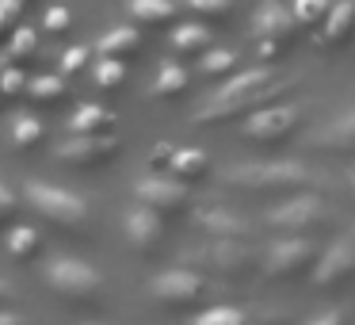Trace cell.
I'll list each match as a JSON object with an SVG mask.
<instances>
[{"instance_id":"obj_41","label":"cell","mask_w":355,"mask_h":325,"mask_svg":"<svg viewBox=\"0 0 355 325\" xmlns=\"http://www.w3.org/2000/svg\"><path fill=\"white\" fill-rule=\"evenodd\" d=\"M352 4H355V0H352Z\"/></svg>"},{"instance_id":"obj_8","label":"cell","mask_w":355,"mask_h":325,"mask_svg":"<svg viewBox=\"0 0 355 325\" xmlns=\"http://www.w3.org/2000/svg\"><path fill=\"white\" fill-rule=\"evenodd\" d=\"M355 272V233H347V238L332 241L329 249H324L321 264H317L313 279L317 283H336V279L352 276Z\"/></svg>"},{"instance_id":"obj_23","label":"cell","mask_w":355,"mask_h":325,"mask_svg":"<svg viewBox=\"0 0 355 325\" xmlns=\"http://www.w3.org/2000/svg\"><path fill=\"white\" fill-rule=\"evenodd\" d=\"M8 249L16 256H31L35 249H39V233H35L31 226H16V230L8 233Z\"/></svg>"},{"instance_id":"obj_10","label":"cell","mask_w":355,"mask_h":325,"mask_svg":"<svg viewBox=\"0 0 355 325\" xmlns=\"http://www.w3.org/2000/svg\"><path fill=\"white\" fill-rule=\"evenodd\" d=\"M115 149H119V142H115V138L73 134L69 142H62V146H58V157H62V161H80V165H88V161H103V157H111Z\"/></svg>"},{"instance_id":"obj_27","label":"cell","mask_w":355,"mask_h":325,"mask_svg":"<svg viewBox=\"0 0 355 325\" xmlns=\"http://www.w3.org/2000/svg\"><path fill=\"white\" fill-rule=\"evenodd\" d=\"M324 8H329V0H294V19L313 24V19H324Z\"/></svg>"},{"instance_id":"obj_34","label":"cell","mask_w":355,"mask_h":325,"mask_svg":"<svg viewBox=\"0 0 355 325\" xmlns=\"http://www.w3.org/2000/svg\"><path fill=\"white\" fill-rule=\"evenodd\" d=\"M12 47H16V54H31V47H35V35H31V31H19L16 39H12Z\"/></svg>"},{"instance_id":"obj_6","label":"cell","mask_w":355,"mask_h":325,"mask_svg":"<svg viewBox=\"0 0 355 325\" xmlns=\"http://www.w3.org/2000/svg\"><path fill=\"white\" fill-rule=\"evenodd\" d=\"M294 123H298V108H291V103H275V108L252 111L248 123H245V134L248 138H260V142H271V138H283Z\"/></svg>"},{"instance_id":"obj_29","label":"cell","mask_w":355,"mask_h":325,"mask_svg":"<svg viewBox=\"0 0 355 325\" xmlns=\"http://www.w3.org/2000/svg\"><path fill=\"white\" fill-rule=\"evenodd\" d=\"M96 81H100L103 88H115L119 81H123V65L111 62V58H107V62H100V69H96Z\"/></svg>"},{"instance_id":"obj_38","label":"cell","mask_w":355,"mask_h":325,"mask_svg":"<svg viewBox=\"0 0 355 325\" xmlns=\"http://www.w3.org/2000/svg\"><path fill=\"white\" fill-rule=\"evenodd\" d=\"M309 325H340V317L336 314H324V317H317V322H309Z\"/></svg>"},{"instance_id":"obj_22","label":"cell","mask_w":355,"mask_h":325,"mask_svg":"<svg viewBox=\"0 0 355 325\" xmlns=\"http://www.w3.org/2000/svg\"><path fill=\"white\" fill-rule=\"evenodd\" d=\"M195 325H245V314L233 306H210L195 317Z\"/></svg>"},{"instance_id":"obj_32","label":"cell","mask_w":355,"mask_h":325,"mask_svg":"<svg viewBox=\"0 0 355 325\" xmlns=\"http://www.w3.org/2000/svg\"><path fill=\"white\" fill-rule=\"evenodd\" d=\"M42 24H46L50 31H62V27H69V12H65V8H50L46 16H42Z\"/></svg>"},{"instance_id":"obj_14","label":"cell","mask_w":355,"mask_h":325,"mask_svg":"<svg viewBox=\"0 0 355 325\" xmlns=\"http://www.w3.org/2000/svg\"><path fill=\"white\" fill-rule=\"evenodd\" d=\"M126 233H130L134 245H153L157 233H161V222H157L153 207H134L126 215Z\"/></svg>"},{"instance_id":"obj_24","label":"cell","mask_w":355,"mask_h":325,"mask_svg":"<svg viewBox=\"0 0 355 325\" xmlns=\"http://www.w3.org/2000/svg\"><path fill=\"white\" fill-rule=\"evenodd\" d=\"M12 138H16L19 146H31V142L42 138V123H39L35 115H19L16 126H12Z\"/></svg>"},{"instance_id":"obj_37","label":"cell","mask_w":355,"mask_h":325,"mask_svg":"<svg viewBox=\"0 0 355 325\" xmlns=\"http://www.w3.org/2000/svg\"><path fill=\"white\" fill-rule=\"evenodd\" d=\"M0 325H27V322L19 314H4V310H0Z\"/></svg>"},{"instance_id":"obj_3","label":"cell","mask_w":355,"mask_h":325,"mask_svg":"<svg viewBox=\"0 0 355 325\" xmlns=\"http://www.w3.org/2000/svg\"><path fill=\"white\" fill-rule=\"evenodd\" d=\"M27 203H31L39 215L54 218V222H85L88 215V203L80 199L77 192L69 188H58V184H42V180H31L27 184Z\"/></svg>"},{"instance_id":"obj_12","label":"cell","mask_w":355,"mask_h":325,"mask_svg":"<svg viewBox=\"0 0 355 325\" xmlns=\"http://www.w3.org/2000/svg\"><path fill=\"white\" fill-rule=\"evenodd\" d=\"M252 31L260 35L263 42L271 39H286V35L294 31V12H286L283 4H275V0H268V4H260L252 16Z\"/></svg>"},{"instance_id":"obj_15","label":"cell","mask_w":355,"mask_h":325,"mask_svg":"<svg viewBox=\"0 0 355 325\" xmlns=\"http://www.w3.org/2000/svg\"><path fill=\"white\" fill-rule=\"evenodd\" d=\"M317 146H332V149H344V146H355V108L352 111H340L321 134H317Z\"/></svg>"},{"instance_id":"obj_20","label":"cell","mask_w":355,"mask_h":325,"mask_svg":"<svg viewBox=\"0 0 355 325\" xmlns=\"http://www.w3.org/2000/svg\"><path fill=\"white\" fill-rule=\"evenodd\" d=\"M172 42H176V50H202L210 42V35H207V27H199V24H184V27H176Z\"/></svg>"},{"instance_id":"obj_40","label":"cell","mask_w":355,"mask_h":325,"mask_svg":"<svg viewBox=\"0 0 355 325\" xmlns=\"http://www.w3.org/2000/svg\"><path fill=\"white\" fill-rule=\"evenodd\" d=\"M4 294H8V283H4V279H0V299H4Z\"/></svg>"},{"instance_id":"obj_39","label":"cell","mask_w":355,"mask_h":325,"mask_svg":"<svg viewBox=\"0 0 355 325\" xmlns=\"http://www.w3.org/2000/svg\"><path fill=\"white\" fill-rule=\"evenodd\" d=\"M347 184H352V192H355V169H352V172H347Z\"/></svg>"},{"instance_id":"obj_17","label":"cell","mask_w":355,"mask_h":325,"mask_svg":"<svg viewBox=\"0 0 355 325\" xmlns=\"http://www.w3.org/2000/svg\"><path fill=\"white\" fill-rule=\"evenodd\" d=\"M103 126H111V111L100 108V103H85V108H77V115L69 119L73 134H96V131H103Z\"/></svg>"},{"instance_id":"obj_28","label":"cell","mask_w":355,"mask_h":325,"mask_svg":"<svg viewBox=\"0 0 355 325\" xmlns=\"http://www.w3.org/2000/svg\"><path fill=\"white\" fill-rule=\"evenodd\" d=\"M202 165H207V157H202L199 149H180V153H172V169L187 172V176H191V172H199Z\"/></svg>"},{"instance_id":"obj_35","label":"cell","mask_w":355,"mask_h":325,"mask_svg":"<svg viewBox=\"0 0 355 325\" xmlns=\"http://www.w3.org/2000/svg\"><path fill=\"white\" fill-rule=\"evenodd\" d=\"M77 65H85V50H80V47H73L69 54L62 58V69L69 73V69H77Z\"/></svg>"},{"instance_id":"obj_7","label":"cell","mask_w":355,"mask_h":325,"mask_svg":"<svg viewBox=\"0 0 355 325\" xmlns=\"http://www.w3.org/2000/svg\"><path fill=\"white\" fill-rule=\"evenodd\" d=\"M153 294L161 302H191L195 294H202V276L191 268H172V272H161L153 279Z\"/></svg>"},{"instance_id":"obj_4","label":"cell","mask_w":355,"mask_h":325,"mask_svg":"<svg viewBox=\"0 0 355 325\" xmlns=\"http://www.w3.org/2000/svg\"><path fill=\"white\" fill-rule=\"evenodd\" d=\"M46 279H50V287H54V291L69 294V299H88V294H96V291H100V283H103L100 272H96L92 264L73 260V256H62V260L50 264Z\"/></svg>"},{"instance_id":"obj_16","label":"cell","mask_w":355,"mask_h":325,"mask_svg":"<svg viewBox=\"0 0 355 325\" xmlns=\"http://www.w3.org/2000/svg\"><path fill=\"white\" fill-rule=\"evenodd\" d=\"M199 226L207 233H214V238H241V233H248V222L237 218L233 210H207V215H199Z\"/></svg>"},{"instance_id":"obj_33","label":"cell","mask_w":355,"mask_h":325,"mask_svg":"<svg viewBox=\"0 0 355 325\" xmlns=\"http://www.w3.org/2000/svg\"><path fill=\"white\" fill-rule=\"evenodd\" d=\"M24 73H16V69H4V77H0V85H4V92H19L24 88Z\"/></svg>"},{"instance_id":"obj_5","label":"cell","mask_w":355,"mask_h":325,"mask_svg":"<svg viewBox=\"0 0 355 325\" xmlns=\"http://www.w3.org/2000/svg\"><path fill=\"white\" fill-rule=\"evenodd\" d=\"M321 218H324V203L313 199V195H298V199L279 203V207L268 215V222L294 233V230H306V226H317Z\"/></svg>"},{"instance_id":"obj_36","label":"cell","mask_w":355,"mask_h":325,"mask_svg":"<svg viewBox=\"0 0 355 325\" xmlns=\"http://www.w3.org/2000/svg\"><path fill=\"white\" fill-rule=\"evenodd\" d=\"M12 210H16V195H12L8 188L0 184V218H4V215H12Z\"/></svg>"},{"instance_id":"obj_13","label":"cell","mask_w":355,"mask_h":325,"mask_svg":"<svg viewBox=\"0 0 355 325\" xmlns=\"http://www.w3.org/2000/svg\"><path fill=\"white\" fill-rule=\"evenodd\" d=\"M134 192H138V199L146 207H180L187 199V188L168 180V176H146V180H138Z\"/></svg>"},{"instance_id":"obj_21","label":"cell","mask_w":355,"mask_h":325,"mask_svg":"<svg viewBox=\"0 0 355 325\" xmlns=\"http://www.w3.org/2000/svg\"><path fill=\"white\" fill-rule=\"evenodd\" d=\"M352 24H355V4H352V0H344V4H336V8H332L329 24H324V35H329V39H340V35H344Z\"/></svg>"},{"instance_id":"obj_18","label":"cell","mask_w":355,"mask_h":325,"mask_svg":"<svg viewBox=\"0 0 355 325\" xmlns=\"http://www.w3.org/2000/svg\"><path fill=\"white\" fill-rule=\"evenodd\" d=\"M130 16L134 19H146V24L172 19V0H130Z\"/></svg>"},{"instance_id":"obj_11","label":"cell","mask_w":355,"mask_h":325,"mask_svg":"<svg viewBox=\"0 0 355 325\" xmlns=\"http://www.w3.org/2000/svg\"><path fill=\"white\" fill-rule=\"evenodd\" d=\"M309 256H313L309 241H302V238H283V241H275V245L268 249V272H271V276H286V272L302 268Z\"/></svg>"},{"instance_id":"obj_26","label":"cell","mask_w":355,"mask_h":325,"mask_svg":"<svg viewBox=\"0 0 355 325\" xmlns=\"http://www.w3.org/2000/svg\"><path fill=\"white\" fill-rule=\"evenodd\" d=\"M233 62H237V54H233V50H210V54H202V73L218 77V73L233 69Z\"/></svg>"},{"instance_id":"obj_2","label":"cell","mask_w":355,"mask_h":325,"mask_svg":"<svg viewBox=\"0 0 355 325\" xmlns=\"http://www.w3.org/2000/svg\"><path fill=\"white\" fill-rule=\"evenodd\" d=\"M225 180L241 188H298L309 180V172L298 161H248L225 169Z\"/></svg>"},{"instance_id":"obj_30","label":"cell","mask_w":355,"mask_h":325,"mask_svg":"<svg viewBox=\"0 0 355 325\" xmlns=\"http://www.w3.org/2000/svg\"><path fill=\"white\" fill-rule=\"evenodd\" d=\"M27 88H31L35 96H62L65 85L58 77H31V85H27Z\"/></svg>"},{"instance_id":"obj_9","label":"cell","mask_w":355,"mask_h":325,"mask_svg":"<svg viewBox=\"0 0 355 325\" xmlns=\"http://www.w3.org/2000/svg\"><path fill=\"white\" fill-rule=\"evenodd\" d=\"M195 256H199V260H207L210 268H218V272H241V268H248V264H252V249L241 245V241H233V238H218L214 245L199 249Z\"/></svg>"},{"instance_id":"obj_19","label":"cell","mask_w":355,"mask_h":325,"mask_svg":"<svg viewBox=\"0 0 355 325\" xmlns=\"http://www.w3.org/2000/svg\"><path fill=\"white\" fill-rule=\"evenodd\" d=\"M130 47H138V31H134V27H119V31H111V35H103V39H100L103 58L123 54V50H130Z\"/></svg>"},{"instance_id":"obj_1","label":"cell","mask_w":355,"mask_h":325,"mask_svg":"<svg viewBox=\"0 0 355 325\" xmlns=\"http://www.w3.org/2000/svg\"><path fill=\"white\" fill-rule=\"evenodd\" d=\"M279 81L271 77L268 69H245L237 73L233 81H225L214 96L207 100V111L199 119H222V115H233V111H245V108H260L271 92H279Z\"/></svg>"},{"instance_id":"obj_25","label":"cell","mask_w":355,"mask_h":325,"mask_svg":"<svg viewBox=\"0 0 355 325\" xmlns=\"http://www.w3.org/2000/svg\"><path fill=\"white\" fill-rule=\"evenodd\" d=\"M184 85H187V73L180 69V65H164L161 77H157V85H153V92L164 96V92H176V88H184Z\"/></svg>"},{"instance_id":"obj_31","label":"cell","mask_w":355,"mask_h":325,"mask_svg":"<svg viewBox=\"0 0 355 325\" xmlns=\"http://www.w3.org/2000/svg\"><path fill=\"white\" fill-rule=\"evenodd\" d=\"M195 12H202V16H222V12H230V0H187Z\"/></svg>"}]
</instances>
